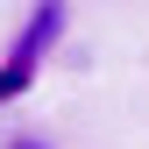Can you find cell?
Returning a JSON list of instances; mask_svg holds the SVG:
<instances>
[{
  "label": "cell",
  "mask_w": 149,
  "mask_h": 149,
  "mask_svg": "<svg viewBox=\"0 0 149 149\" xmlns=\"http://www.w3.org/2000/svg\"><path fill=\"white\" fill-rule=\"evenodd\" d=\"M7 149H43V142H29V135H14V142H7Z\"/></svg>",
  "instance_id": "1"
}]
</instances>
